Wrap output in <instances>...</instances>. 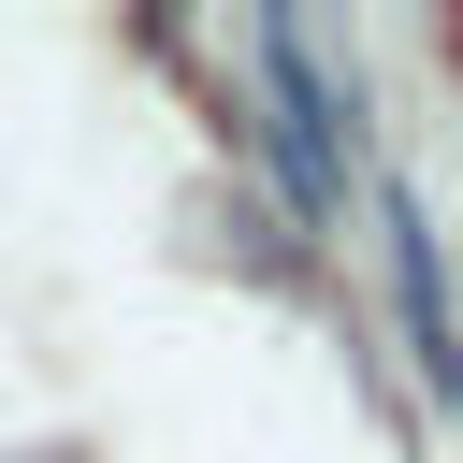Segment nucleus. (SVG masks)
I'll return each instance as SVG.
<instances>
[{
    "instance_id": "obj_1",
    "label": "nucleus",
    "mask_w": 463,
    "mask_h": 463,
    "mask_svg": "<svg viewBox=\"0 0 463 463\" xmlns=\"http://www.w3.org/2000/svg\"><path fill=\"white\" fill-rule=\"evenodd\" d=\"M246 58H260V87H275V174H289V203L333 217V203H347V101H333L318 29H304V14H260Z\"/></svg>"
},
{
    "instance_id": "obj_2",
    "label": "nucleus",
    "mask_w": 463,
    "mask_h": 463,
    "mask_svg": "<svg viewBox=\"0 0 463 463\" xmlns=\"http://www.w3.org/2000/svg\"><path fill=\"white\" fill-rule=\"evenodd\" d=\"M391 275H405V333H420V376L463 405V318H449V275H434V232H420V203H391Z\"/></svg>"
}]
</instances>
